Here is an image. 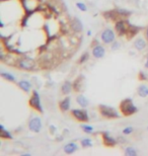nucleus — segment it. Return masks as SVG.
I'll list each match as a JSON object with an SVG mask.
<instances>
[{
  "label": "nucleus",
  "instance_id": "bb28decb",
  "mask_svg": "<svg viewBox=\"0 0 148 156\" xmlns=\"http://www.w3.org/2000/svg\"><path fill=\"white\" fill-rule=\"evenodd\" d=\"M81 129L83 130V132L86 134H91L92 132H94V127L90 125H86V124L81 125Z\"/></svg>",
  "mask_w": 148,
  "mask_h": 156
},
{
  "label": "nucleus",
  "instance_id": "c756f323",
  "mask_svg": "<svg viewBox=\"0 0 148 156\" xmlns=\"http://www.w3.org/2000/svg\"><path fill=\"white\" fill-rule=\"evenodd\" d=\"M133 127H131V126H128V127L124 128L123 131H122V133L124 134V135H130V134L133 133Z\"/></svg>",
  "mask_w": 148,
  "mask_h": 156
},
{
  "label": "nucleus",
  "instance_id": "4468645a",
  "mask_svg": "<svg viewBox=\"0 0 148 156\" xmlns=\"http://www.w3.org/2000/svg\"><path fill=\"white\" fill-rule=\"evenodd\" d=\"M146 45H147L146 41L143 39V38H141V37L137 38V39L135 40V42H134L135 49H136V50H138V51L144 50V49L146 48Z\"/></svg>",
  "mask_w": 148,
  "mask_h": 156
},
{
  "label": "nucleus",
  "instance_id": "b1692460",
  "mask_svg": "<svg viewBox=\"0 0 148 156\" xmlns=\"http://www.w3.org/2000/svg\"><path fill=\"white\" fill-rule=\"evenodd\" d=\"M116 12H117L118 16H122V17H128L132 14V11L124 9V8H118V9H116Z\"/></svg>",
  "mask_w": 148,
  "mask_h": 156
},
{
  "label": "nucleus",
  "instance_id": "f257e3e1",
  "mask_svg": "<svg viewBox=\"0 0 148 156\" xmlns=\"http://www.w3.org/2000/svg\"><path fill=\"white\" fill-rule=\"evenodd\" d=\"M120 111L124 117H130L138 112V108L131 98H125L120 102Z\"/></svg>",
  "mask_w": 148,
  "mask_h": 156
},
{
  "label": "nucleus",
  "instance_id": "a211bd4d",
  "mask_svg": "<svg viewBox=\"0 0 148 156\" xmlns=\"http://www.w3.org/2000/svg\"><path fill=\"white\" fill-rule=\"evenodd\" d=\"M137 93L141 97H148V86L146 84H140L137 88Z\"/></svg>",
  "mask_w": 148,
  "mask_h": 156
},
{
  "label": "nucleus",
  "instance_id": "e433bc0d",
  "mask_svg": "<svg viewBox=\"0 0 148 156\" xmlns=\"http://www.w3.org/2000/svg\"><path fill=\"white\" fill-rule=\"evenodd\" d=\"M87 36H91V31H87Z\"/></svg>",
  "mask_w": 148,
  "mask_h": 156
},
{
  "label": "nucleus",
  "instance_id": "a878e982",
  "mask_svg": "<svg viewBox=\"0 0 148 156\" xmlns=\"http://www.w3.org/2000/svg\"><path fill=\"white\" fill-rule=\"evenodd\" d=\"M81 146L83 148H87V147H91L92 146V142L91 139L89 138H84L81 140Z\"/></svg>",
  "mask_w": 148,
  "mask_h": 156
},
{
  "label": "nucleus",
  "instance_id": "6ab92c4d",
  "mask_svg": "<svg viewBox=\"0 0 148 156\" xmlns=\"http://www.w3.org/2000/svg\"><path fill=\"white\" fill-rule=\"evenodd\" d=\"M0 138L1 139H9V140H11V139L13 138L11 135V133H10L8 130H6L3 125H0Z\"/></svg>",
  "mask_w": 148,
  "mask_h": 156
},
{
  "label": "nucleus",
  "instance_id": "f3484780",
  "mask_svg": "<svg viewBox=\"0 0 148 156\" xmlns=\"http://www.w3.org/2000/svg\"><path fill=\"white\" fill-rule=\"evenodd\" d=\"M76 102H77L78 104H79L81 108H85L88 106V104H89V101H88V99L86 98L84 95L82 94H79L77 97H76Z\"/></svg>",
  "mask_w": 148,
  "mask_h": 156
},
{
  "label": "nucleus",
  "instance_id": "f03ea898",
  "mask_svg": "<svg viewBox=\"0 0 148 156\" xmlns=\"http://www.w3.org/2000/svg\"><path fill=\"white\" fill-rule=\"evenodd\" d=\"M98 112L101 116L105 118V119H119L121 117L115 108H113L112 106H105V104H99Z\"/></svg>",
  "mask_w": 148,
  "mask_h": 156
},
{
  "label": "nucleus",
  "instance_id": "0eeeda50",
  "mask_svg": "<svg viewBox=\"0 0 148 156\" xmlns=\"http://www.w3.org/2000/svg\"><path fill=\"white\" fill-rule=\"evenodd\" d=\"M101 39L105 44H112L116 40V34L112 29H105L101 33Z\"/></svg>",
  "mask_w": 148,
  "mask_h": 156
},
{
  "label": "nucleus",
  "instance_id": "f8f14e48",
  "mask_svg": "<svg viewBox=\"0 0 148 156\" xmlns=\"http://www.w3.org/2000/svg\"><path fill=\"white\" fill-rule=\"evenodd\" d=\"M77 150H78V145L76 144L75 142H70L64 146V152L68 155L73 154V153H75Z\"/></svg>",
  "mask_w": 148,
  "mask_h": 156
},
{
  "label": "nucleus",
  "instance_id": "1a4fd4ad",
  "mask_svg": "<svg viewBox=\"0 0 148 156\" xmlns=\"http://www.w3.org/2000/svg\"><path fill=\"white\" fill-rule=\"evenodd\" d=\"M101 137H103V145L107 147H115L118 144V139L114 138L110 135L109 132H103L101 133Z\"/></svg>",
  "mask_w": 148,
  "mask_h": 156
},
{
  "label": "nucleus",
  "instance_id": "20e7f679",
  "mask_svg": "<svg viewBox=\"0 0 148 156\" xmlns=\"http://www.w3.org/2000/svg\"><path fill=\"white\" fill-rule=\"evenodd\" d=\"M71 116H72L76 121L80 122V123H87L89 118L88 114L85 110H79V108H74L71 111Z\"/></svg>",
  "mask_w": 148,
  "mask_h": 156
},
{
  "label": "nucleus",
  "instance_id": "2eb2a0df",
  "mask_svg": "<svg viewBox=\"0 0 148 156\" xmlns=\"http://www.w3.org/2000/svg\"><path fill=\"white\" fill-rule=\"evenodd\" d=\"M17 85H18V87L22 89V90L25 91V92H29V91H31V87H33L31 83L29 82V81H27V80H20V81H18Z\"/></svg>",
  "mask_w": 148,
  "mask_h": 156
},
{
  "label": "nucleus",
  "instance_id": "6e6552de",
  "mask_svg": "<svg viewBox=\"0 0 148 156\" xmlns=\"http://www.w3.org/2000/svg\"><path fill=\"white\" fill-rule=\"evenodd\" d=\"M128 27H129V25L127 24V22L124 20H119L116 21V23H115V31H116V33L118 34L119 37H123V36L127 35Z\"/></svg>",
  "mask_w": 148,
  "mask_h": 156
},
{
  "label": "nucleus",
  "instance_id": "c85d7f7f",
  "mask_svg": "<svg viewBox=\"0 0 148 156\" xmlns=\"http://www.w3.org/2000/svg\"><path fill=\"white\" fill-rule=\"evenodd\" d=\"M76 7L81 11H86L87 10V6L83 3V2H76Z\"/></svg>",
  "mask_w": 148,
  "mask_h": 156
},
{
  "label": "nucleus",
  "instance_id": "9b49d317",
  "mask_svg": "<svg viewBox=\"0 0 148 156\" xmlns=\"http://www.w3.org/2000/svg\"><path fill=\"white\" fill-rule=\"evenodd\" d=\"M70 106H71V99L69 97H67L60 101V104H59V108L61 110V112L66 113L70 110Z\"/></svg>",
  "mask_w": 148,
  "mask_h": 156
},
{
  "label": "nucleus",
  "instance_id": "f704fd0d",
  "mask_svg": "<svg viewBox=\"0 0 148 156\" xmlns=\"http://www.w3.org/2000/svg\"><path fill=\"white\" fill-rule=\"evenodd\" d=\"M145 67H146L147 69H148V58H147V60H146V63H145Z\"/></svg>",
  "mask_w": 148,
  "mask_h": 156
},
{
  "label": "nucleus",
  "instance_id": "412c9836",
  "mask_svg": "<svg viewBox=\"0 0 148 156\" xmlns=\"http://www.w3.org/2000/svg\"><path fill=\"white\" fill-rule=\"evenodd\" d=\"M103 16L105 18V20H115L116 17H118V14L115 10H108V11H105L103 13Z\"/></svg>",
  "mask_w": 148,
  "mask_h": 156
},
{
  "label": "nucleus",
  "instance_id": "2f4dec72",
  "mask_svg": "<svg viewBox=\"0 0 148 156\" xmlns=\"http://www.w3.org/2000/svg\"><path fill=\"white\" fill-rule=\"evenodd\" d=\"M126 142L127 141L125 138H122V137H119V138H118V143H126Z\"/></svg>",
  "mask_w": 148,
  "mask_h": 156
},
{
  "label": "nucleus",
  "instance_id": "9d476101",
  "mask_svg": "<svg viewBox=\"0 0 148 156\" xmlns=\"http://www.w3.org/2000/svg\"><path fill=\"white\" fill-rule=\"evenodd\" d=\"M105 50L101 45H96V46L92 48V56L94 57L96 59H101L105 56Z\"/></svg>",
  "mask_w": 148,
  "mask_h": 156
},
{
  "label": "nucleus",
  "instance_id": "7c9ffc66",
  "mask_svg": "<svg viewBox=\"0 0 148 156\" xmlns=\"http://www.w3.org/2000/svg\"><path fill=\"white\" fill-rule=\"evenodd\" d=\"M120 47V43L119 42H116V41H114L113 42V45H112V50H117L118 48Z\"/></svg>",
  "mask_w": 148,
  "mask_h": 156
},
{
  "label": "nucleus",
  "instance_id": "dca6fc26",
  "mask_svg": "<svg viewBox=\"0 0 148 156\" xmlns=\"http://www.w3.org/2000/svg\"><path fill=\"white\" fill-rule=\"evenodd\" d=\"M73 89V83H71L70 81H65L61 86V91L63 94H69Z\"/></svg>",
  "mask_w": 148,
  "mask_h": 156
},
{
  "label": "nucleus",
  "instance_id": "423d86ee",
  "mask_svg": "<svg viewBox=\"0 0 148 156\" xmlns=\"http://www.w3.org/2000/svg\"><path fill=\"white\" fill-rule=\"evenodd\" d=\"M42 127H43V124H42V120L39 117H35L29 120V131L34 132V133H40L42 130Z\"/></svg>",
  "mask_w": 148,
  "mask_h": 156
},
{
  "label": "nucleus",
  "instance_id": "cd10ccee",
  "mask_svg": "<svg viewBox=\"0 0 148 156\" xmlns=\"http://www.w3.org/2000/svg\"><path fill=\"white\" fill-rule=\"evenodd\" d=\"M88 59H89V53L85 52V53H83L81 56H80L79 60H78V63H79V64H83V63H85V62L87 61Z\"/></svg>",
  "mask_w": 148,
  "mask_h": 156
},
{
  "label": "nucleus",
  "instance_id": "c9c22d12",
  "mask_svg": "<svg viewBox=\"0 0 148 156\" xmlns=\"http://www.w3.org/2000/svg\"><path fill=\"white\" fill-rule=\"evenodd\" d=\"M146 39L148 41V27H147V29H146Z\"/></svg>",
  "mask_w": 148,
  "mask_h": 156
},
{
  "label": "nucleus",
  "instance_id": "4c0bfd02",
  "mask_svg": "<svg viewBox=\"0 0 148 156\" xmlns=\"http://www.w3.org/2000/svg\"><path fill=\"white\" fill-rule=\"evenodd\" d=\"M147 129H148V127H147Z\"/></svg>",
  "mask_w": 148,
  "mask_h": 156
},
{
  "label": "nucleus",
  "instance_id": "7ed1b4c3",
  "mask_svg": "<svg viewBox=\"0 0 148 156\" xmlns=\"http://www.w3.org/2000/svg\"><path fill=\"white\" fill-rule=\"evenodd\" d=\"M29 104L31 108L36 110L37 112L41 113V114L44 113L43 106H42V104H41V97H40L39 92H38L37 90H33V94H31V98H29Z\"/></svg>",
  "mask_w": 148,
  "mask_h": 156
},
{
  "label": "nucleus",
  "instance_id": "5701e85b",
  "mask_svg": "<svg viewBox=\"0 0 148 156\" xmlns=\"http://www.w3.org/2000/svg\"><path fill=\"white\" fill-rule=\"evenodd\" d=\"M83 79L82 76H79L78 78H76L75 80L73 81V90L76 91V92H79L80 89H81V80Z\"/></svg>",
  "mask_w": 148,
  "mask_h": 156
},
{
  "label": "nucleus",
  "instance_id": "393cba45",
  "mask_svg": "<svg viewBox=\"0 0 148 156\" xmlns=\"http://www.w3.org/2000/svg\"><path fill=\"white\" fill-rule=\"evenodd\" d=\"M124 154L126 156H136L137 151H136V149L133 148V147H127L124 151Z\"/></svg>",
  "mask_w": 148,
  "mask_h": 156
},
{
  "label": "nucleus",
  "instance_id": "39448f33",
  "mask_svg": "<svg viewBox=\"0 0 148 156\" xmlns=\"http://www.w3.org/2000/svg\"><path fill=\"white\" fill-rule=\"evenodd\" d=\"M17 67L22 70H25V71H31L34 70L35 68V62L31 58H20L17 61Z\"/></svg>",
  "mask_w": 148,
  "mask_h": 156
},
{
  "label": "nucleus",
  "instance_id": "aec40b11",
  "mask_svg": "<svg viewBox=\"0 0 148 156\" xmlns=\"http://www.w3.org/2000/svg\"><path fill=\"white\" fill-rule=\"evenodd\" d=\"M139 27H135V25H131L129 24V27H128V31H127V35H128L129 39H131V38H133L134 36H136L137 34L139 33Z\"/></svg>",
  "mask_w": 148,
  "mask_h": 156
},
{
  "label": "nucleus",
  "instance_id": "4be33fe9",
  "mask_svg": "<svg viewBox=\"0 0 148 156\" xmlns=\"http://www.w3.org/2000/svg\"><path fill=\"white\" fill-rule=\"evenodd\" d=\"M0 75H1L2 78L6 79V80H8L9 82H15L16 81V78L14 77L13 74L9 73V72H4V71H1L0 72Z\"/></svg>",
  "mask_w": 148,
  "mask_h": 156
},
{
  "label": "nucleus",
  "instance_id": "ddd939ff",
  "mask_svg": "<svg viewBox=\"0 0 148 156\" xmlns=\"http://www.w3.org/2000/svg\"><path fill=\"white\" fill-rule=\"evenodd\" d=\"M71 29H73V31L75 33H80L83 29V25H82V22L79 20L78 17H74L72 20V23H71Z\"/></svg>",
  "mask_w": 148,
  "mask_h": 156
},
{
  "label": "nucleus",
  "instance_id": "72a5a7b5",
  "mask_svg": "<svg viewBox=\"0 0 148 156\" xmlns=\"http://www.w3.org/2000/svg\"><path fill=\"white\" fill-rule=\"evenodd\" d=\"M0 27H4V22H3V20H0Z\"/></svg>",
  "mask_w": 148,
  "mask_h": 156
},
{
  "label": "nucleus",
  "instance_id": "473e14b6",
  "mask_svg": "<svg viewBox=\"0 0 148 156\" xmlns=\"http://www.w3.org/2000/svg\"><path fill=\"white\" fill-rule=\"evenodd\" d=\"M50 130H51V133H52V134H54L55 132H56V128H55L53 125L50 126Z\"/></svg>",
  "mask_w": 148,
  "mask_h": 156
}]
</instances>
